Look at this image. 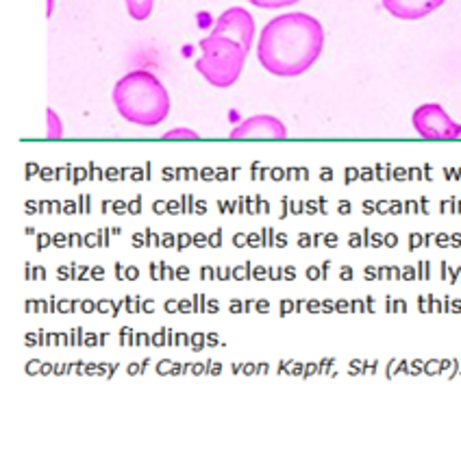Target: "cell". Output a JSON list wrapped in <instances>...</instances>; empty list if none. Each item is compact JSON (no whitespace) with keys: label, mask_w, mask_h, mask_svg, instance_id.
<instances>
[{"label":"cell","mask_w":461,"mask_h":459,"mask_svg":"<svg viewBox=\"0 0 461 459\" xmlns=\"http://www.w3.org/2000/svg\"><path fill=\"white\" fill-rule=\"evenodd\" d=\"M324 27L321 20L303 12H290L272 18L261 29L257 41V59L275 76H301L321 59Z\"/></svg>","instance_id":"6da1fadb"},{"label":"cell","mask_w":461,"mask_h":459,"mask_svg":"<svg viewBox=\"0 0 461 459\" xmlns=\"http://www.w3.org/2000/svg\"><path fill=\"white\" fill-rule=\"evenodd\" d=\"M113 105L127 122L150 129L170 113L172 101L166 86L149 70H131L113 87Z\"/></svg>","instance_id":"7a4b0ae2"},{"label":"cell","mask_w":461,"mask_h":459,"mask_svg":"<svg viewBox=\"0 0 461 459\" xmlns=\"http://www.w3.org/2000/svg\"><path fill=\"white\" fill-rule=\"evenodd\" d=\"M198 49H201V57L194 66L209 86L227 90L238 83L242 76L246 55H249L238 41L222 38V35H207L198 41Z\"/></svg>","instance_id":"3957f363"},{"label":"cell","mask_w":461,"mask_h":459,"mask_svg":"<svg viewBox=\"0 0 461 459\" xmlns=\"http://www.w3.org/2000/svg\"><path fill=\"white\" fill-rule=\"evenodd\" d=\"M411 124L424 140H457L461 124L447 113L439 103H424L411 113Z\"/></svg>","instance_id":"277c9868"},{"label":"cell","mask_w":461,"mask_h":459,"mask_svg":"<svg viewBox=\"0 0 461 459\" xmlns=\"http://www.w3.org/2000/svg\"><path fill=\"white\" fill-rule=\"evenodd\" d=\"M255 33V18L244 7H230L224 14H220L212 31V35H222V38L238 41L246 53H250V49H253Z\"/></svg>","instance_id":"5b68a950"},{"label":"cell","mask_w":461,"mask_h":459,"mask_svg":"<svg viewBox=\"0 0 461 459\" xmlns=\"http://www.w3.org/2000/svg\"><path fill=\"white\" fill-rule=\"evenodd\" d=\"M230 138H270V140H283L287 138L285 124L276 116L270 113H261V116H250L242 120L238 127L230 131Z\"/></svg>","instance_id":"8992f818"},{"label":"cell","mask_w":461,"mask_h":459,"mask_svg":"<svg viewBox=\"0 0 461 459\" xmlns=\"http://www.w3.org/2000/svg\"><path fill=\"white\" fill-rule=\"evenodd\" d=\"M381 3L385 12L398 20H420L442 7L447 0H381Z\"/></svg>","instance_id":"52a82bcc"},{"label":"cell","mask_w":461,"mask_h":459,"mask_svg":"<svg viewBox=\"0 0 461 459\" xmlns=\"http://www.w3.org/2000/svg\"><path fill=\"white\" fill-rule=\"evenodd\" d=\"M124 4H127V12L131 18L138 20V22L149 20L155 9V0H124Z\"/></svg>","instance_id":"ba28073f"},{"label":"cell","mask_w":461,"mask_h":459,"mask_svg":"<svg viewBox=\"0 0 461 459\" xmlns=\"http://www.w3.org/2000/svg\"><path fill=\"white\" fill-rule=\"evenodd\" d=\"M46 124H49V129H46L49 138H61L64 135V124H61L59 113L52 112V109H46Z\"/></svg>","instance_id":"9c48e42d"},{"label":"cell","mask_w":461,"mask_h":459,"mask_svg":"<svg viewBox=\"0 0 461 459\" xmlns=\"http://www.w3.org/2000/svg\"><path fill=\"white\" fill-rule=\"evenodd\" d=\"M249 3L259 9H283V7H292V4L301 3V0H249Z\"/></svg>","instance_id":"30bf717a"},{"label":"cell","mask_w":461,"mask_h":459,"mask_svg":"<svg viewBox=\"0 0 461 459\" xmlns=\"http://www.w3.org/2000/svg\"><path fill=\"white\" fill-rule=\"evenodd\" d=\"M166 140H183V138H187V140H196L198 138V133L196 131H192V129H172V131H167L166 135H164Z\"/></svg>","instance_id":"8fae6325"},{"label":"cell","mask_w":461,"mask_h":459,"mask_svg":"<svg viewBox=\"0 0 461 459\" xmlns=\"http://www.w3.org/2000/svg\"><path fill=\"white\" fill-rule=\"evenodd\" d=\"M52 14V0H49V12H46V15Z\"/></svg>","instance_id":"7c38bea8"}]
</instances>
